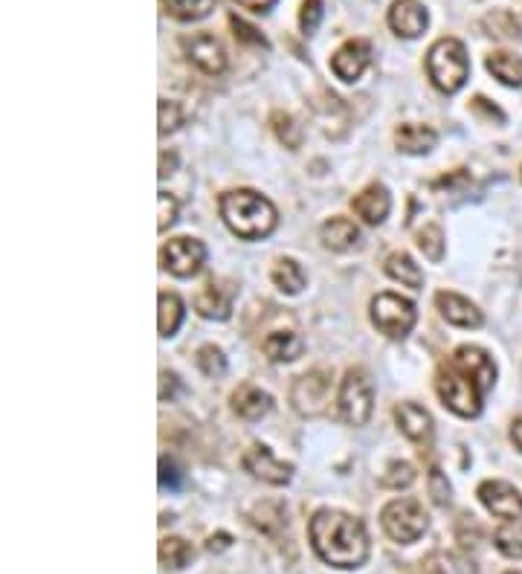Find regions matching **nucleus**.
<instances>
[{
    "mask_svg": "<svg viewBox=\"0 0 522 574\" xmlns=\"http://www.w3.org/2000/svg\"><path fill=\"white\" fill-rule=\"evenodd\" d=\"M218 209H221V218L230 227V232H235L244 241L267 238L279 224L276 206L253 189H235V192L221 195Z\"/></svg>",
    "mask_w": 522,
    "mask_h": 574,
    "instance_id": "obj_2",
    "label": "nucleus"
},
{
    "mask_svg": "<svg viewBox=\"0 0 522 574\" xmlns=\"http://www.w3.org/2000/svg\"><path fill=\"white\" fill-rule=\"evenodd\" d=\"M485 67H488V73H491L493 79H499L502 85L522 87V56L496 50V53L485 58Z\"/></svg>",
    "mask_w": 522,
    "mask_h": 574,
    "instance_id": "obj_24",
    "label": "nucleus"
},
{
    "mask_svg": "<svg viewBox=\"0 0 522 574\" xmlns=\"http://www.w3.org/2000/svg\"><path fill=\"white\" fill-rule=\"evenodd\" d=\"M232 302H235V285L224 282V279H212L209 285L203 287L201 293L195 296V311L203 319H230L232 316Z\"/></svg>",
    "mask_w": 522,
    "mask_h": 574,
    "instance_id": "obj_16",
    "label": "nucleus"
},
{
    "mask_svg": "<svg viewBox=\"0 0 522 574\" xmlns=\"http://www.w3.org/2000/svg\"><path fill=\"white\" fill-rule=\"evenodd\" d=\"M412 482H415V467H412L409 461H392L389 470L380 476V485L389 490L409 488Z\"/></svg>",
    "mask_w": 522,
    "mask_h": 574,
    "instance_id": "obj_34",
    "label": "nucleus"
},
{
    "mask_svg": "<svg viewBox=\"0 0 522 574\" xmlns=\"http://www.w3.org/2000/svg\"><path fill=\"white\" fill-rule=\"evenodd\" d=\"M238 6H244V9H250V12H267L276 0H235Z\"/></svg>",
    "mask_w": 522,
    "mask_h": 574,
    "instance_id": "obj_44",
    "label": "nucleus"
},
{
    "mask_svg": "<svg viewBox=\"0 0 522 574\" xmlns=\"http://www.w3.org/2000/svg\"><path fill=\"white\" fill-rule=\"evenodd\" d=\"M230 543H232L230 534H218V537H209L206 548H209V551H224V548H230Z\"/></svg>",
    "mask_w": 522,
    "mask_h": 574,
    "instance_id": "obj_46",
    "label": "nucleus"
},
{
    "mask_svg": "<svg viewBox=\"0 0 522 574\" xmlns=\"http://www.w3.org/2000/svg\"><path fill=\"white\" fill-rule=\"evenodd\" d=\"M180 482H183V476H180L177 464L163 456L160 459V488H180Z\"/></svg>",
    "mask_w": 522,
    "mask_h": 574,
    "instance_id": "obj_41",
    "label": "nucleus"
},
{
    "mask_svg": "<svg viewBox=\"0 0 522 574\" xmlns=\"http://www.w3.org/2000/svg\"><path fill=\"white\" fill-rule=\"evenodd\" d=\"M195 363L206 377H224L227 374V357L218 345H201L195 354Z\"/></svg>",
    "mask_w": 522,
    "mask_h": 574,
    "instance_id": "obj_32",
    "label": "nucleus"
},
{
    "mask_svg": "<svg viewBox=\"0 0 522 574\" xmlns=\"http://www.w3.org/2000/svg\"><path fill=\"white\" fill-rule=\"evenodd\" d=\"M319 238L328 250L334 253H348L360 244V230L351 218H328L322 227H319Z\"/></svg>",
    "mask_w": 522,
    "mask_h": 574,
    "instance_id": "obj_21",
    "label": "nucleus"
},
{
    "mask_svg": "<svg viewBox=\"0 0 522 574\" xmlns=\"http://www.w3.org/2000/svg\"><path fill=\"white\" fill-rule=\"evenodd\" d=\"M157 314H160V337H174L177 334V328H180V322H183V302H180V296L177 293H169V290H163L160 296H157Z\"/></svg>",
    "mask_w": 522,
    "mask_h": 574,
    "instance_id": "obj_27",
    "label": "nucleus"
},
{
    "mask_svg": "<svg viewBox=\"0 0 522 574\" xmlns=\"http://www.w3.org/2000/svg\"><path fill=\"white\" fill-rule=\"evenodd\" d=\"M372 64V47L360 38H351L346 41L334 56H331V70L340 82H357L366 67Z\"/></svg>",
    "mask_w": 522,
    "mask_h": 574,
    "instance_id": "obj_14",
    "label": "nucleus"
},
{
    "mask_svg": "<svg viewBox=\"0 0 522 574\" xmlns=\"http://www.w3.org/2000/svg\"><path fill=\"white\" fill-rule=\"evenodd\" d=\"M505 574H522V569H514V572H505Z\"/></svg>",
    "mask_w": 522,
    "mask_h": 574,
    "instance_id": "obj_49",
    "label": "nucleus"
},
{
    "mask_svg": "<svg viewBox=\"0 0 522 574\" xmlns=\"http://www.w3.org/2000/svg\"><path fill=\"white\" fill-rule=\"evenodd\" d=\"M369 311L377 331L389 340H404L415 325V305L398 293H377Z\"/></svg>",
    "mask_w": 522,
    "mask_h": 574,
    "instance_id": "obj_7",
    "label": "nucleus"
},
{
    "mask_svg": "<svg viewBox=\"0 0 522 574\" xmlns=\"http://www.w3.org/2000/svg\"><path fill=\"white\" fill-rule=\"evenodd\" d=\"M435 308H438V314L444 316L450 325H456V328H479L485 322L482 311L470 299H464V296L453 293V290H438L435 293Z\"/></svg>",
    "mask_w": 522,
    "mask_h": 574,
    "instance_id": "obj_17",
    "label": "nucleus"
},
{
    "mask_svg": "<svg viewBox=\"0 0 522 574\" xmlns=\"http://www.w3.org/2000/svg\"><path fill=\"white\" fill-rule=\"evenodd\" d=\"M418 250L424 253V259H430L433 264L444 259V232L438 224H427L424 230L418 232Z\"/></svg>",
    "mask_w": 522,
    "mask_h": 574,
    "instance_id": "obj_33",
    "label": "nucleus"
},
{
    "mask_svg": "<svg viewBox=\"0 0 522 574\" xmlns=\"http://www.w3.org/2000/svg\"><path fill=\"white\" fill-rule=\"evenodd\" d=\"M351 209H354V215L363 218L369 227H377V224L386 221V215H389V209H392V198H389V192H386L383 183H372V186H366L360 195L351 198Z\"/></svg>",
    "mask_w": 522,
    "mask_h": 574,
    "instance_id": "obj_19",
    "label": "nucleus"
},
{
    "mask_svg": "<svg viewBox=\"0 0 522 574\" xmlns=\"http://www.w3.org/2000/svg\"><path fill=\"white\" fill-rule=\"evenodd\" d=\"M438 143V134H435L430 125H415V122H406L395 131V145L398 151L412 154V157H421V154H430Z\"/></svg>",
    "mask_w": 522,
    "mask_h": 574,
    "instance_id": "obj_22",
    "label": "nucleus"
},
{
    "mask_svg": "<svg viewBox=\"0 0 522 574\" xmlns=\"http://www.w3.org/2000/svg\"><path fill=\"white\" fill-rule=\"evenodd\" d=\"M232 409L244 421H261L273 409V398L261 386H256V383H241L232 392Z\"/></svg>",
    "mask_w": 522,
    "mask_h": 574,
    "instance_id": "obj_20",
    "label": "nucleus"
},
{
    "mask_svg": "<svg viewBox=\"0 0 522 574\" xmlns=\"http://www.w3.org/2000/svg\"><path fill=\"white\" fill-rule=\"evenodd\" d=\"M160 261L163 267L177 276V279H189V276H198L206 261V247H203L198 238H172L163 250H160Z\"/></svg>",
    "mask_w": 522,
    "mask_h": 574,
    "instance_id": "obj_9",
    "label": "nucleus"
},
{
    "mask_svg": "<svg viewBox=\"0 0 522 574\" xmlns=\"http://www.w3.org/2000/svg\"><path fill=\"white\" fill-rule=\"evenodd\" d=\"M177 166V154H160V177H169Z\"/></svg>",
    "mask_w": 522,
    "mask_h": 574,
    "instance_id": "obj_45",
    "label": "nucleus"
},
{
    "mask_svg": "<svg viewBox=\"0 0 522 574\" xmlns=\"http://www.w3.org/2000/svg\"><path fill=\"white\" fill-rule=\"evenodd\" d=\"M241 464L250 476H256L267 485H288L290 476H293V464L288 461H279L273 456L270 447L264 444H253L244 456H241Z\"/></svg>",
    "mask_w": 522,
    "mask_h": 574,
    "instance_id": "obj_12",
    "label": "nucleus"
},
{
    "mask_svg": "<svg viewBox=\"0 0 522 574\" xmlns=\"http://www.w3.org/2000/svg\"><path fill=\"white\" fill-rule=\"evenodd\" d=\"M322 21V0H302V12H299V24L305 29V35H311Z\"/></svg>",
    "mask_w": 522,
    "mask_h": 574,
    "instance_id": "obj_38",
    "label": "nucleus"
},
{
    "mask_svg": "<svg viewBox=\"0 0 522 574\" xmlns=\"http://www.w3.org/2000/svg\"><path fill=\"white\" fill-rule=\"evenodd\" d=\"M493 546L511 560H522V519H508L505 525H499L493 534Z\"/></svg>",
    "mask_w": 522,
    "mask_h": 574,
    "instance_id": "obj_30",
    "label": "nucleus"
},
{
    "mask_svg": "<svg viewBox=\"0 0 522 574\" xmlns=\"http://www.w3.org/2000/svg\"><path fill=\"white\" fill-rule=\"evenodd\" d=\"M232 29H235V38L238 41H244V44H256V47H267V41H264V35H259V29H253L250 24H244V21H238L235 15L230 18Z\"/></svg>",
    "mask_w": 522,
    "mask_h": 574,
    "instance_id": "obj_40",
    "label": "nucleus"
},
{
    "mask_svg": "<svg viewBox=\"0 0 522 574\" xmlns=\"http://www.w3.org/2000/svg\"><path fill=\"white\" fill-rule=\"evenodd\" d=\"M163 9L172 15L174 21H201L206 18L212 9H215V0H163Z\"/></svg>",
    "mask_w": 522,
    "mask_h": 574,
    "instance_id": "obj_31",
    "label": "nucleus"
},
{
    "mask_svg": "<svg viewBox=\"0 0 522 574\" xmlns=\"http://www.w3.org/2000/svg\"><path fill=\"white\" fill-rule=\"evenodd\" d=\"M183 50H186V58L206 76H221L227 70V50L209 32H198L192 38H183Z\"/></svg>",
    "mask_w": 522,
    "mask_h": 574,
    "instance_id": "obj_10",
    "label": "nucleus"
},
{
    "mask_svg": "<svg viewBox=\"0 0 522 574\" xmlns=\"http://www.w3.org/2000/svg\"><path fill=\"white\" fill-rule=\"evenodd\" d=\"M430 496H433V502L438 508L450 505V482H447V476L438 467L430 470Z\"/></svg>",
    "mask_w": 522,
    "mask_h": 574,
    "instance_id": "obj_37",
    "label": "nucleus"
},
{
    "mask_svg": "<svg viewBox=\"0 0 522 574\" xmlns=\"http://www.w3.org/2000/svg\"><path fill=\"white\" fill-rule=\"evenodd\" d=\"M470 108H473V114L485 116V119H496V122H505V114L499 111V108H493V105H488V99L485 96H476L473 102H470Z\"/></svg>",
    "mask_w": 522,
    "mask_h": 574,
    "instance_id": "obj_42",
    "label": "nucleus"
},
{
    "mask_svg": "<svg viewBox=\"0 0 522 574\" xmlns=\"http://www.w3.org/2000/svg\"><path fill=\"white\" fill-rule=\"evenodd\" d=\"M386 276L395 279V282H401V285L412 287V290H421V287H424V273H421V267L412 261L409 253H392V256L386 259Z\"/></svg>",
    "mask_w": 522,
    "mask_h": 574,
    "instance_id": "obj_25",
    "label": "nucleus"
},
{
    "mask_svg": "<svg viewBox=\"0 0 522 574\" xmlns=\"http://www.w3.org/2000/svg\"><path fill=\"white\" fill-rule=\"evenodd\" d=\"M427 76L441 93H459L470 76V58L459 38H438L427 53Z\"/></svg>",
    "mask_w": 522,
    "mask_h": 574,
    "instance_id": "obj_3",
    "label": "nucleus"
},
{
    "mask_svg": "<svg viewBox=\"0 0 522 574\" xmlns=\"http://www.w3.org/2000/svg\"><path fill=\"white\" fill-rule=\"evenodd\" d=\"M157 111H160V134H172V131H177L183 125V111H180L177 102L160 99Z\"/></svg>",
    "mask_w": 522,
    "mask_h": 574,
    "instance_id": "obj_36",
    "label": "nucleus"
},
{
    "mask_svg": "<svg viewBox=\"0 0 522 574\" xmlns=\"http://www.w3.org/2000/svg\"><path fill=\"white\" fill-rule=\"evenodd\" d=\"M337 409H340V418L346 424H351V427H363L372 418L375 386H372V377L363 372V369H348L346 377L340 380Z\"/></svg>",
    "mask_w": 522,
    "mask_h": 574,
    "instance_id": "obj_6",
    "label": "nucleus"
},
{
    "mask_svg": "<svg viewBox=\"0 0 522 574\" xmlns=\"http://www.w3.org/2000/svg\"><path fill=\"white\" fill-rule=\"evenodd\" d=\"M435 395L441 398V403L459 415V418H476L482 412V389L476 380H470L467 374L459 372L453 363L441 366L435 374Z\"/></svg>",
    "mask_w": 522,
    "mask_h": 574,
    "instance_id": "obj_4",
    "label": "nucleus"
},
{
    "mask_svg": "<svg viewBox=\"0 0 522 574\" xmlns=\"http://www.w3.org/2000/svg\"><path fill=\"white\" fill-rule=\"evenodd\" d=\"M261 351H264L267 360H273V363H293V360L302 357L305 340H302L296 331H273V334L261 343Z\"/></svg>",
    "mask_w": 522,
    "mask_h": 574,
    "instance_id": "obj_23",
    "label": "nucleus"
},
{
    "mask_svg": "<svg viewBox=\"0 0 522 574\" xmlns=\"http://www.w3.org/2000/svg\"><path fill=\"white\" fill-rule=\"evenodd\" d=\"M479 502L491 511L493 517L499 519H522V493L511 482H502V479H488L482 482L476 490Z\"/></svg>",
    "mask_w": 522,
    "mask_h": 574,
    "instance_id": "obj_11",
    "label": "nucleus"
},
{
    "mask_svg": "<svg viewBox=\"0 0 522 574\" xmlns=\"http://www.w3.org/2000/svg\"><path fill=\"white\" fill-rule=\"evenodd\" d=\"M311 546L322 563L334 569H360L369 560V534L366 525L346 511L322 508L308 525Z\"/></svg>",
    "mask_w": 522,
    "mask_h": 574,
    "instance_id": "obj_1",
    "label": "nucleus"
},
{
    "mask_svg": "<svg viewBox=\"0 0 522 574\" xmlns=\"http://www.w3.org/2000/svg\"><path fill=\"white\" fill-rule=\"evenodd\" d=\"M386 24L398 38H418L430 24V15L421 0H395L389 6Z\"/></svg>",
    "mask_w": 522,
    "mask_h": 574,
    "instance_id": "obj_15",
    "label": "nucleus"
},
{
    "mask_svg": "<svg viewBox=\"0 0 522 574\" xmlns=\"http://www.w3.org/2000/svg\"><path fill=\"white\" fill-rule=\"evenodd\" d=\"M450 363L459 372L467 374L470 380H476L482 392H491L493 389V383H496V363H493V357L485 348H479V345H459L453 351Z\"/></svg>",
    "mask_w": 522,
    "mask_h": 574,
    "instance_id": "obj_13",
    "label": "nucleus"
},
{
    "mask_svg": "<svg viewBox=\"0 0 522 574\" xmlns=\"http://www.w3.org/2000/svg\"><path fill=\"white\" fill-rule=\"evenodd\" d=\"M270 279H273V285L279 287L282 293H288V296L302 293V290H305V282H308L305 270H302V267H299L293 259L276 261V264H273V270H270Z\"/></svg>",
    "mask_w": 522,
    "mask_h": 574,
    "instance_id": "obj_26",
    "label": "nucleus"
},
{
    "mask_svg": "<svg viewBox=\"0 0 522 574\" xmlns=\"http://www.w3.org/2000/svg\"><path fill=\"white\" fill-rule=\"evenodd\" d=\"M415 574H447V572H444V566H441V563L427 560V563H421V566L415 569Z\"/></svg>",
    "mask_w": 522,
    "mask_h": 574,
    "instance_id": "obj_48",
    "label": "nucleus"
},
{
    "mask_svg": "<svg viewBox=\"0 0 522 574\" xmlns=\"http://www.w3.org/2000/svg\"><path fill=\"white\" fill-rule=\"evenodd\" d=\"M290 403L302 418H317L331 403V374L325 369L305 372L290 386Z\"/></svg>",
    "mask_w": 522,
    "mask_h": 574,
    "instance_id": "obj_8",
    "label": "nucleus"
},
{
    "mask_svg": "<svg viewBox=\"0 0 522 574\" xmlns=\"http://www.w3.org/2000/svg\"><path fill=\"white\" fill-rule=\"evenodd\" d=\"M270 125H273V131H276V137L285 143V148H299V143H302V131L293 125V116L288 114H276L270 116Z\"/></svg>",
    "mask_w": 522,
    "mask_h": 574,
    "instance_id": "obj_35",
    "label": "nucleus"
},
{
    "mask_svg": "<svg viewBox=\"0 0 522 574\" xmlns=\"http://www.w3.org/2000/svg\"><path fill=\"white\" fill-rule=\"evenodd\" d=\"M520 180H522V169H520Z\"/></svg>",
    "mask_w": 522,
    "mask_h": 574,
    "instance_id": "obj_50",
    "label": "nucleus"
},
{
    "mask_svg": "<svg viewBox=\"0 0 522 574\" xmlns=\"http://www.w3.org/2000/svg\"><path fill=\"white\" fill-rule=\"evenodd\" d=\"M395 424L415 444H430L433 441V415L421 403L404 401L395 406Z\"/></svg>",
    "mask_w": 522,
    "mask_h": 574,
    "instance_id": "obj_18",
    "label": "nucleus"
},
{
    "mask_svg": "<svg viewBox=\"0 0 522 574\" xmlns=\"http://www.w3.org/2000/svg\"><path fill=\"white\" fill-rule=\"evenodd\" d=\"M511 441H514V447L522 453V415H517L514 424H511Z\"/></svg>",
    "mask_w": 522,
    "mask_h": 574,
    "instance_id": "obj_47",
    "label": "nucleus"
},
{
    "mask_svg": "<svg viewBox=\"0 0 522 574\" xmlns=\"http://www.w3.org/2000/svg\"><path fill=\"white\" fill-rule=\"evenodd\" d=\"M195 557V548L189 546L186 540L180 537H163L160 540V566L169 569V572H180L192 563Z\"/></svg>",
    "mask_w": 522,
    "mask_h": 574,
    "instance_id": "obj_28",
    "label": "nucleus"
},
{
    "mask_svg": "<svg viewBox=\"0 0 522 574\" xmlns=\"http://www.w3.org/2000/svg\"><path fill=\"white\" fill-rule=\"evenodd\" d=\"M157 203H160V221H157V230L166 232L177 221V201H174L169 192H157Z\"/></svg>",
    "mask_w": 522,
    "mask_h": 574,
    "instance_id": "obj_39",
    "label": "nucleus"
},
{
    "mask_svg": "<svg viewBox=\"0 0 522 574\" xmlns=\"http://www.w3.org/2000/svg\"><path fill=\"white\" fill-rule=\"evenodd\" d=\"M482 29H485V35H491V38H520L522 35V24L517 21V15L514 12H508V9H493L488 12L485 18H482Z\"/></svg>",
    "mask_w": 522,
    "mask_h": 574,
    "instance_id": "obj_29",
    "label": "nucleus"
},
{
    "mask_svg": "<svg viewBox=\"0 0 522 574\" xmlns=\"http://www.w3.org/2000/svg\"><path fill=\"white\" fill-rule=\"evenodd\" d=\"M174 386H177V377L172 372H160V401L172 398Z\"/></svg>",
    "mask_w": 522,
    "mask_h": 574,
    "instance_id": "obj_43",
    "label": "nucleus"
},
{
    "mask_svg": "<svg viewBox=\"0 0 522 574\" xmlns=\"http://www.w3.org/2000/svg\"><path fill=\"white\" fill-rule=\"evenodd\" d=\"M380 525L383 531L401 543V546H409V543H418L430 525V519L424 514V505L418 499H409V496H401V499H392L389 505H383L380 511Z\"/></svg>",
    "mask_w": 522,
    "mask_h": 574,
    "instance_id": "obj_5",
    "label": "nucleus"
}]
</instances>
